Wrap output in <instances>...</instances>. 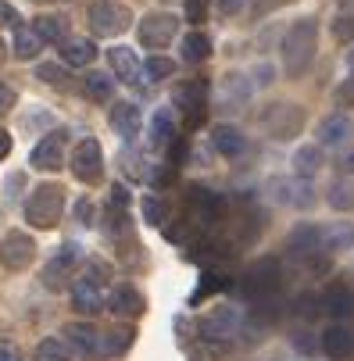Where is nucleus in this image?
<instances>
[{
  "label": "nucleus",
  "mask_w": 354,
  "mask_h": 361,
  "mask_svg": "<svg viewBox=\"0 0 354 361\" xmlns=\"http://www.w3.org/2000/svg\"><path fill=\"white\" fill-rule=\"evenodd\" d=\"M315 47H319V22L315 18H300L290 25L286 39H283V65L286 75H300L312 58H315Z\"/></svg>",
  "instance_id": "obj_1"
},
{
  "label": "nucleus",
  "mask_w": 354,
  "mask_h": 361,
  "mask_svg": "<svg viewBox=\"0 0 354 361\" xmlns=\"http://www.w3.org/2000/svg\"><path fill=\"white\" fill-rule=\"evenodd\" d=\"M61 208H65V190L58 183H39L25 200V219L36 229H54L61 219Z\"/></svg>",
  "instance_id": "obj_2"
},
{
  "label": "nucleus",
  "mask_w": 354,
  "mask_h": 361,
  "mask_svg": "<svg viewBox=\"0 0 354 361\" xmlns=\"http://www.w3.org/2000/svg\"><path fill=\"white\" fill-rule=\"evenodd\" d=\"M283 286V272H279V262L276 257H262V262H255L243 279H240V290L247 300H265V297H276Z\"/></svg>",
  "instance_id": "obj_3"
},
{
  "label": "nucleus",
  "mask_w": 354,
  "mask_h": 361,
  "mask_svg": "<svg viewBox=\"0 0 354 361\" xmlns=\"http://www.w3.org/2000/svg\"><path fill=\"white\" fill-rule=\"evenodd\" d=\"M262 126L276 140H293L300 133V126H305V111H300L297 104H290V100H272V104L262 111Z\"/></svg>",
  "instance_id": "obj_4"
},
{
  "label": "nucleus",
  "mask_w": 354,
  "mask_h": 361,
  "mask_svg": "<svg viewBox=\"0 0 354 361\" xmlns=\"http://www.w3.org/2000/svg\"><path fill=\"white\" fill-rule=\"evenodd\" d=\"M172 97H176L179 111L186 115V129H197L200 122H205V115H208V82H200V79L179 82Z\"/></svg>",
  "instance_id": "obj_5"
},
{
  "label": "nucleus",
  "mask_w": 354,
  "mask_h": 361,
  "mask_svg": "<svg viewBox=\"0 0 354 361\" xmlns=\"http://www.w3.org/2000/svg\"><path fill=\"white\" fill-rule=\"evenodd\" d=\"M90 29L93 36H122L129 29V8L115 4V0H97L90 8Z\"/></svg>",
  "instance_id": "obj_6"
},
{
  "label": "nucleus",
  "mask_w": 354,
  "mask_h": 361,
  "mask_svg": "<svg viewBox=\"0 0 354 361\" xmlns=\"http://www.w3.org/2000/svg\"><path fill=\"white\" fill-rule=\"evenodd\" d=\"M176 32H179V18L169 15V11H150V15H143V22H140V43L150 47V50L169 47V43L176 39Z\"/></svg>",
  "instance_id": "obj_7"
},
{
  "label": "nucleus",
  "mask_w": 354,
  "mask_h": 361,
  "mask_svg": "<svg viewBox=\"0 0 354 361\" xmlns=\"http://www.w3.org/2000/svg\"><path fill=\"white\" fill-rule=\"evenodd\" d=\"M100 172H104V154H100V143L97 140L75 143V150H72V176L83 179V183H97Z\"/></svg>",
  "instance_id": "obj_8"
},
{
  "label": "nucleus",
  "mask_w": 354,
  "mask_h": 361,
  "mask_svg": "<svg viewBox=\"0 0 354 361\" xmlns=\"http://www.w3.org/2000/svg\"><path fill=\"white\" fill-rule=\"evenodd\" d=\"M32 257H36V243L29 233H8L0 240V262L8 269H25Z\"/></svg>",
  "instance_id": "obj_9"
},
{
  "label": "nucleus",
  "mask_w": 354,
  "mask_h": 361,
  "mask_svg": "<svg viewBox=\"0 0 354 361\" xmlns=\"http://www.w3.org/2000/svg\"><path fill=\"white\" fill-rule=\"evenodd\" d=\"M186 204H190V215L197 222H219V215H222V197H215L208 186H190Z\"/></svg>",
  "instance_id": "obj_10"
},
{
  "label": "nucleus",
  "mask_w": 354,
  "mask_h": 361,
  "mask_svg": "<svg viewBox=\"0 0 354 361\" xmlns=\"http://www.w3.org/2000/svg\"><path fill=\"white\" fill-rule=\"evenodd\" d=\"M272 190H276V200L279 204H290V208H312V200H315V193L305 183V176H297V179H276Z\"/></svg>",
  "instance_id": "obj_11"
},
{
  "label": "nucleus",
  "mask_w": 354,
  "mask_h": 361,
  "mask_svg": "<svg viewBox=\"0 0 354 361\" xmlns=\"http://www.w3.org/2000/svg\"><path fill=\"white\" fill-rule=\"evenodd\" d=\"M104 304H108V300H104V293H100V283L79 279V283L72 286V307H75L79 315H97Z\"/></svg>",
  "instance_id": "obj_12"
},
{
  "label": "nucleus",
  "mask_w": 354,
  "mask_h": 361,
  "mask_svg": "<svg viewBox=\"0 0 354 361\" xmlns=\"http://www.w3.org/2000/svg\"><path fill=\"white\" fill-rule=\"evenodd\" d=\"M108 61H111V72H115L122 82H129V86H136V82H140L143 65H140V58L133 54L129 47H111V50H108Z\"/></svg>",
  "instance_id": "obj_13"
},
{
  "label": "nucleus",
  "mask_w": 354,
  "mask_h": 361,
  "mask_svg": "<svg viewBox=\"0 0 354 361\" xmlns=\"http://www.w3.org/2000/svg\"><path fill=\"white\" fill-rule=\"evenodd\" d=\"M322 312L333 315V319H347V315H354V290L343 286V283H333V286L322 293Z\"/></svg>",
  "instance_id": "obj_14"
},
{
  "label": "nucleus",
  "mask_w": 354,
  "mask_h": 361,
  "mask_svg": "<svg viewBox=\"0 0 354 361\" xmlns=\"http://www.w3.org/2000/svg\"><path fill=\"white\" fill-rule=\"evenodd\" d=\"M322 250V229L319 226H300L290 233V254L300 257V262H308L312 254Z\"/></svg>",
  "instance_id": "obj_15"
},
{
  "label": "nucleus",
  "mask_w": 354,
  "mask_h": 361,
  "mask_svg": "<svg viewBox=\"0 0 354 361\" xmlns=\"http://www.w3.org/2000/svg\"><path fill=\"white\" fill-rule=\"evenodd\" d=\"M350 136H354V122L347 115H326L319 122V143H326V147H340Z\"/></svg>",
  "instance_id": "obj_16"
},
{
  "label": "nucleus",
  "mask_w": 354,
  "mask_h": 361,
  "mask_svg": "<svg viewBox=\"0 0 354 361\" xmlns=\"http://www.w3.org/2000/svg\"><path fill=\"white\" fill-rule=\"evenodd\" d=\"M108 307L122 319H136V315H143V297L136 286H115L108 297Z\"/></svg>",
  "instance_id": "obj_17"
},
{
  "label": "nucleus",
  "mask_w": 354,
  "mask_h": 361,
  "mask_svg": "<svg viewBox=\"0 0 354 361\" xmlns=\"http://www.w3.org/2000/svg\"><path fill=\"white\" fill-rule=\"evenodd\" d=\"M65 343H72L79 354L97 357V350H100V333H97L93 326H86V322H68V326H65Z\"/></svg>",
  "instance_id": "obj_18"
},
{
  "label": "nucleus",
  "mask_w": 354,
  "mask_h": 361,
  "mask_svg": "<svg viewBox=\"0 0 354 361\" xmlns=\"http://www.w3.org/2000/svg\"><path fill=\"white\" fill-rule=\"evenodd\" d=\"M29 161H32V169H39V172H54V169L61 165V133L39 140Z\"/></svg>",
  "instance_id": "obj_19"
},
{
  "label": "nucleus",
  "mask_w": 354,
  "mask_h": 361,
  "mask_svg": "<svg viewBox=\"0 0 354 361\" xmlns=\"http://www.w3.org/2000/svg\"><path fill=\"white\" fill-rule=\"evenodd\" d=\"M61 58H65L72 68H86V65H93V58H97V47H93V39H86V36H68V39L61 43Z\"/></svg>",
  "instance_id": "obj_20"
},
{
  "label": "nucleus",
  "mask_w": 354,
  "mask_h": 361,
  "mask_svg": "<svg viewBox=\"0 0 354 361\" xmlns=\"http://www.w3.org/2000/svg\"><path fill=\"white\" fill-rule=\"evenodd\" d=\"M111 129L122 136V140H133L140 133V108L129 104V100H122V104L111 108Z\"/></svg>",
  "instance_id": "obj_21"
},
{
  "label": "nucleus",
  "mask_w": 354,
  "mask_h": 361,
  "mask_svg": "<svg viewBox=\"0 0 354 361\" xmlns=\"http://www.w3.org/2000/svg\"><path fill=\"white\" fill-rule=\"evenodd\" d=\"M322 350L329 357H347L354 350V329L350 326H329L322 333Z\"/></svg>",
  "instance_id": "obj_22"
},
{
  "label": "nucleus",
  "mask_w": 354,
  "mask_h": 361,
  "mask_svg": "<svg viewBox=\"0 0 354 361\" xmlns=\"http://www.w3.org/2000/svg\"><path fill=\"white\" fill-rule=\"evenodd\" d=\"M236 326H240V312H233V307H222V312H215V315H208L205 322H200L205 336H222V340L233 336Z\"/></svg>",
  "instance_id": "obj_23"
},
{
  "label": "nucleus",
  "mask_w": 354,
  "mask_h": 361,
  "mask_svg": "<svg viewBox=\"0 0 354 361\" xmlns=\"http://www.w3.org/2000/svg\"><path fill=\"white\" fill-rule=\"evenodd\" d=\"M83 90H86L90 100H97V104H108V100L115 97V75H108V72H86Z\"/></svg>",
  "instance_id": "obj_24"
},
{
  "label": "nucleus",
  "mask_w": 354,
  "mask_h": 361,
  "mask_svg": "<svg viewBox=\"0 0 354 361\" xmlns=\"http://www.w3.org/2000/svg\"><path fill=\"white\" fill-rule=\"evenodd\" d=\"M354 247V226L350 222H333L322 229V250L326 254H336V250H347Z\"/></svg>",
  "instance_id": "obj_25"
},
{
  "label": "nucleus",
  "mask_w": 354,
  "mask_h": 361,
  "mask_svg": "<svg viewBox=\"0 0 354 361\" xmlns=\"http://www.w3.org/2000/svg\"><path fill=\"white\" fill-rule=\"evenodd\" d=\"M212 147L219 154H226V158H236V154L243 150V133L233 129V126H215L212 129Z\"/></svg>",
  "instance_id": "obj_26"
},
{
  "label": "nucleus",
  "mask_w": 354,
  "mask_h": 361,
  "mask_svg": "<svg viewBox=\"0 0 354 361\" xmlns=\"http://www.w3.org/2000/svg\"><path fill=\"white\" fill-rule=\"evenodd\" d=\"M39 50H43V36L36 29H29V25H15V58L29 61V58L39 54Z\"/></svg>",
  "instance_id": "obj_27"
},
{
  "label": "nucleus",
  "mask_w": 354,
  "mask_h": 361,
  "mask_svg": "<svg viewBox=\"0 0 354 361\" xmlns=\"http://www.w3.org/2000/svg\"><path fill=\"white\" fill-rule=\"evenodd\" d=\"M32 29L43 36V43H65L68 39V22L58 18V15H39Z\"/></svg>",
  "instance_id": "obj_28"
},
{
  "label": "nucleus",
  "mask_w": 354,
  "mask_h": 361,
  "mask_svg": "<svg viewBox=\"0 0 354 361\" xmlns=\"http://www.w3.org/2000/svg\"><path fill=\"white\" fill-rule=\"evenodd\" d=\"M208 54H212V39H208L205 32H190V36L183 39V58H186L190 65L208 61Z\"/></svg>",
  "instance_id": "obj_29"
},
{
  "label": "nucleus",
  "mask_w": 354,
  "mask_h": 361,
  "mask_svg": "<svg viewBox=\"0 0 354 361\" xmlns=\"http://www.w3.org/2000/svg\"><path fill=\"white\" fill-rule=\"evenodd\" d=\"M129 343H133V329H111V333H100V350H97V357L122 354Z\"/></svg>",
  "instance_id": "obj_30"
},
{
  "label": "nucleus",
  "mask_w": 354,
  "mask_h": 361,
  "mask_svg": "<svg viewBox=\"0 0 354 361\" xmlns=\"http://www.w3.org/2000/svg\"><path fill=\"white\" fill-rule=\"evenodd\" d=\"M222 97L229 100V104H233V108H240V104H243V100L250 97V82H247V79H243L240 72H229V75L222 79Z\"/></svg>",
  "instance_id": "obj_31"
},
{
  "label": "nucleus",
  "mask_w": 354,
  "mask_h": 361,
  "mask_svg": "<svg viewBox=\"0 0 354 361\" xmlns=\"http://www.w3.org/2000/svg\"><path fill=\"white\" fill-rule=\"evenodd\" d=\"M293 169H297V176H315L319 169H322V150L319 147H300L297 154H293Z\"/></svg>",
  "instance_id": "obj_32"
},
{
  "label": "nucleus",
  "mask_w": 354,
  "mask_h": 361,
  "mask_svg": "<svg viewBox=\"0 0 354 361\" xmlns=\"http://www.w3.org/2000/svg\"><path fill=\"white\" fill-rule=\"evenodd\" d=\"M68 276H72V265L61 262V257H54V262L43 269V286L47 290H65L68 286Z\"/></svg>",
  "instance_id": "obj_33"
},
{
  "label": "nucleus",
  "mask_w": 354,
  "mask_h": 361,
  "mask_svg": "<svg viewBox=\"0 0 354 361\" xmlns=\"http://www.w3.org/2000/svg\"><path fill=\"white\" fill-rule=\"evenodd\" d=\"M36 361H72V350H68L65 340L50 336V340H39V347H36Z\"/></svg>",
  "instance_id": "obj_34"
},
{
  "label": "nucleus",
  "mask_w": 354,
  "mask_h": 361,
  "mask_svg": "<svg viewBox=\"0 0 354 361\" xmlns=\"http://www.w3.org/2000/svg\"><path fill=\"white\" fill-rule=\"evenodd\" d=\"M150 140L158 147H169L176 140V122H172V111H158L154 115V126H150Z\"/></svg>",
  "instance_id": "obj_35"
},
{
  "label": "nucleus",
  "mask_w": 354,
  "mask_h": 361,
  "mask_svg": "<svg viewBox=\"0 0 354 361\" xmlns=\"http://www.w3.org/2000/svg\"><path fill=\"white\" fill-rule=\"evenodd\" d=\"M329 204H333L336 212H350L354 208V183L350 179H336L329 186Z\"/></svg>",
  "instance_id": "obj_36"
},
{
  "label": "nucleus",
  "mask_w": 354,
  "mask_h": 361,
  "mask_svg": "<svg viewBox=\"0 0 354 361\" xmlns=\"http://www.w3.org/2000/svg\"><path fill=\"white\" fill-rule=\"evenodd\" d=\"M229 283H233V279H229L222 269H208V272H205V283H200V290L193 293V300H205L208 293H215V290H226Z\"/></svg>",
  "instance_id": "obj_37"
},
{
  "label": "nucleus",
  "mask_w": 354,
  "mask_h": 361,
  "mask_svg": "<svg viewBox=\"0 0 354 361\" xmlns=\"http://www.w3.org/2000/svg\"><path fill=\"white\" fill-rule=\"evenodd\" d=\"M140 212H143V222L147 226H165V204L158 197H143Z\"/></svg>",
  "instance_id": "obj_38"
},
{
  "label": "nucleus",
  "mask_w": 354,
  "mask_h": 361,
  "mask_svg": "<svg viewBox=\"0 0 354 361\" xmlns=\"http://www.w3.org/2000/svg\"><path fill=\"white\" fill-rule=\"evenodd\" d=\"M293 312H297L300 319H315V315H322V297H315V293L297 297V307H293Z\"/></svg>",
  "instance_id": "obj_39"
},
{
  "label": "nucleus",
  "mask_w": 354,
  "mask_h": 361,
  "mask_svg": "<svg viewBox=\"0 0 354 361\" xmlns=\"http://www.w3.org/2000/svg\"><path fill=\"white\" fill-rule=\"evenodd\" d=\"M143 72H147L150 79H169V75H176V65H172L169 58H150V61L143 65Z\"/></svg>",
  "instance_id": "obj_40"
},
{
  "label": "nucleus",
  "mask_w": 354,
  "mask_h": 361,
  "mask_svg": "<svg viewBox=\"0 0 354 361\" xmlns=\"http://www.w3.org/2000/svg\"><path fill=\"white\" fill-rule=\"evenodd\" d=\"M333 36H336L340 43H350V39H354V15H340V18L333 22Z\"/></svg>",
  "instance_id": "obj_41"
},
{
  "label": "nucleus",
  "mask_w": 354,
  "mask_h": 361,
  "mask_svg": "<svg viewBox=\"0 0 354 361\" xmlns=\"http://www.w3.org/2000/svg\"><path fill=\"white\" fill-rule=\"evenodd\" d=\"M208 18V0H186V22L200 25Z\"/></svg>",
  "instance_id": "obj_42"
},
{
  "label": "nucleus",
  "mask_w": 354,
  "mask_h": 361,
  "mask_svg": "<svg viewBox=\"0 0 354 361\" xmlns=\"http://www.w3.org/2000/svg\"><path fill=\"white\" fill-rule=\"evenodd\" d=\"M36 75H39L43 82H65V68H58L54 61H47V65H39V68H36Z\"/></svg>",
  "instance_id": "obj_43"
},
{
  "label": "nucleus",
  "mask_w": 354,
  "mask_h": 361,
  "mask_svg": "<svg viewBox=\"0 0 354 361\" xmlns=\"http://www.w3.org/2000/svg\"><path fill=\"white\" fill-rule=\"evenodd\" d=\"M75 219H79L83 226H93V222H97V208H93V200H86V197H83V200L75 204Z\"/></svg>",
  "instance_id": "obj_44"
},
{
  "label": "nucleus",
  "mask_w": 354,
  "mask_h": 361,
  "mask_svg": "<svg viewBox=\"0 0 354 361\" xmlns=\"http://www.w3.org/2000/svg\"><path fill=\"white\" fill-rule=\"evenodd\" d=\"M336 104L354 108V75H350L347 82H340V86H336Z\"/></svg>",
  "instance_id": "obj_45"
},
{
  "label": "nucleus",
  "mask_w": 354,
  "mask_h": 361,
  "mask_svg": "<svg viewBox=\"0 0 354 361\" xmlns=\"http://www.w3.org/2000/svg\"><path fill=\"white\" fill-rule=\"evenodd\" d=\"M15 108V90L0 82V111H11Z\"/></svg>",
  "instance_id": "obj_46"
},
{
  "label": "nucleus",
  "mask_w": 354,
  "mask_h": 361,
  "mask_svg": "<svg viewBox=\"0 0 354 361\" xmlns=\"http://www.w3.org/2000/svg\"><path fill=\"white\" fill-rule=\"evenodd\" d=\"M0 25H11V29L18 25V11L11 4H0Z\"/></svg>",
  "instance_id": "obj_47"
},
{
  "label": "nucleus",
  "mask_w": 354,
  "mask_h": 361,
  "mask_svg": "<svg viewBox=\"0 0 354 361\" xmlns=\"http://www.w3.org/2000/svg\"><path fill=\"white\" fill-rule=\"evenodd\" d=\"M219 8H222V15H240L247 8V0H219Z\"/></svg>",
  "instance_id": "obj_48"
},
{
  "label": "nucleus",
  "mask_w": 354,
  "mask_h": 361,
  "mask_svg": "<svg viewBox=\"0 0 354 361\" xmlns=\"http://www.w3.org/2000/svg\"><path fill=\"white\" fill-rule=\"evenodd\" d=\"M340 172H347V176L354 172V147H350V150L343 154V158H340Z\"/></svg>",
  "instance_id": "obj_49"
},
{
  "label": "nucleus",
  "mask_w": 354,
  "mask_h": 361,
  "mask_svg": "<svg viewBox=\"0 0 354 361\" xmlns=\"http://www.w3.org/2000/svg\"><path fill=\"white\" fill-rule=\"evenodd\" d=\"M8 154H11V133L0 129V158H8Z\"/></svg>",
  "instance_id": "obj_50"
},
{
  "label": "nucleus",
  "mask_w": 354,
  "mask_h": 361,
  "mask_svg": "<svg viewBox=\"0 0 354 361\" xmlns=\"http://www.w3.org/2000/svg\"><path fill=\"white\" fill-rule=\"evenodd\" d=\"M15 357H18V350L11 343H0V361H15Z\"/></svg>",
  "instance_id": "obj_51"
},
{
  "label": "nucleus",
  "mask_w": 354,
  "mask_h": 361,
  "mask_svg": "<svg viewBox=\"0 0 354 361\" xmlns=\"http://www.w3.org/2000/svg\"><path fill=\"white\" fill-rule=\"evenodd\" d=\"M347 61H350V68H354V50H350V54H347Z\"/></svg>",
  "instance_id": "obj_52"
},
{
  "label": "nucleus",
  "mask_w": 354,
  "mask_h": 361,
  "mask_svg": "<svg viewBox=\"0 0 354 361\" xmlns=\"http://www.w3.org/2000/svg\"><path fill=\"white\" fill-rule=\"evenodd\" d=\"M0 61H4V43H0Z\"/></svg>",
  "instance_id": "obj_53"
},
{
  "label": "nucleus",
  "mask_w": 354,
  "mask_h": 361,
  "mask_svg": "<svg viewBox=\"0 0 354 361\" xmlns=\"http://www.w3.org/2000/svg\"><path fill=\"white\" fill-rule=\"evenodd\" d=\"M340 4H354V0H340Z\"/></svg>",
  "instance_id": "obj_54"
},
{
  "label": "nucleus",
  "mask_w": 354,
  "mask_h": 361,
  "mask_svg": "<svg viewBox=\"0 0 354 361\" xmlns=\"http://www.w3.org/2000/svg\"><path fill=\"white\" fill-rule=\"evenodd\" d=\"M15 361H22V357H15Z\"/></svg>",
  "instance_id": "obj_55"
}]
</instances>
